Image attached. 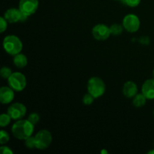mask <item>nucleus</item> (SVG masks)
Here are the masks:
<instances>
[{
	"label": "nucleus",
	"mask_w": 154,
	"mask_h": 154,
	"mask_svg": "<svg viewBox=\"0 0 154 154\" xmlns=\"http://www.w3.org/2000/svg\"><path fill=\"white\" fill-rule=\"evenodd\" d=\"M9 87L14 91L20 92L26 86V79L23 74L20 72H14L8 79Z\"/></svg>",
	"instance_id": "obj_4"
},
{
	"label": "nucleus",
	"mask_w": 154,
	"mask_h": 154,
	"mask_svg": "<svg viewBox=\"0 0 154 154\" xmlns=\"http://www.w3.org/2000/svg\"><path fill=\"white\" fill-rule=\"evenodd\" d=\"M93 35L98 41H105L111 35L110 27L105 24H97L93 28Z\"/></svg>",
	"instance_id": "obj_9"
},
{
	"label": "nucleus",
	"mask_w": 154,
	"mask_h": 154,
	"mask_svg": "<svg viewBox=\"0 0 154 154\" xmlns=\"http://www.w3.org/2000/svg\"><path fill=\"white\" fill-rule=\"evenodd\" d=\"M25 145L27 148L33 149L35 148V137H29L26 139H25Z\"/></svg>",
	"instance_id": "obj_18"
},
{
	"label": "nucleus",
	"mask_w": 154,
	"mask_h": 154,
	"mask_svg": "<svg viewBox=\"0 0 154 154\" xmlns=\"http://www.w3.org/2000/svg\"><path fill=\"white\" fill-rule=\"evenodd\" d=\"M0 151L2 154H13L12 150H11L8 147H6V146H2L0 147Z\"/></svg>",
	"instance_id": "obj_25"
},
{
	"label": "nucleus",
	"mask_w": 154,
	"mask_h": 154,
	"mask_svg": "<svg viewBox=\"0 0 154 154\" xmlns=\"http://www.w3.org/2000/svg\"><path fill=\"white\" fill-rule=\"evenodd\" d=\"M35 148L38 150L47 149L52 142V135L47 129L40 130L35 136Z\"/></svg>",
	"instance_id": "obj_5"
},
{
	"label": "nucleus",
	"mask_w": 154,
	"mask_h": 154,
	"mask_svg": "<svg viewBox=\"0 0 154 154\" xmlns=\"http://www.w3.org/2000/svg\"><path fill=\"white\" fill-rule=\"evenodd\" d=\"M14 64L17 68L22 69L24 68L27 65V58L24 54H18L14 56V58L13 60Z\"/></svg>",
	"instance_id": "obj_14"
},
{
	"label": "nucleus",
	"mask_w": 154,
	"mask_h": 154,
	"mask_svg": "<svg viewBox=\"0 0 154 154\" xmlns=\"http://www.w3.org/2000/svg\"><path fill=\"white\" fill-rule=\"evenodd\" d=\"M148 154H154V150H150V151L148 152Z\"/></svg>",
	"instance_id": "obj_26"
},
{
	"label": "nucleus",
	"mask_w": 154,
	"mask_h": 154,
	"mask_svg": "<svg viewBox=\"0 0 154 154\" xmlns=\"http://www.w3.org/2000/svg\"><path fill=\"white\" fill-rule=\"evenodd\" d=\"M125 5L129 6V7H137L141 2V0H122Z\"/></svg>",
	"instance_id": "obj_23"
},
{
	"label": "nucleus",
	"mask_w": 154,
	"mask_h": 154,
	"mask_svg": "<svg viewBox=\"0 0 154 154\" xmlns=\"http://www.w3.org/2000/svg\"><path fill=\"white\" fill-rule=\"evenodd\" d=\"M123 26L129 32H135L139 29L140 20L138 16L133 14L126 15L123 20Z\"/></svg>",
	"instance_id": "obj_6"
},
{
	"label": "nucleus",
	"mask_w": 154,
	"mask_h": 154,
	"mask_svg": "<svg viewBox=\"0 0 154 154\" xmlns=\"http://www.w3.org/2000/svg\"><path fill=\"white\" fill-rule=\"evenodd\" d=\"M14 90L10 87H2L0 89V102L2 104H9L14 98Z\"/></svg>",
	"instance_id": "obj_11"
},
{
	"label": "nucleus",
	"mask_w": 154,
	"mask_h": 154,
	"mask_svg": "<svg viewBox=\"0 0 154 154\" xmlns=\"http://www.w3.org/2000/svg\"><path fill=\"white\" fill-rule=\"evenodd\" d=\"M0 74H1V76L4 79H8L9 77L11 75L12 72L11 70V69H9L8 67H5L2 68L1 71H0Z\"/></svg>",
	"instance_id": "obj_21"
},
{
	"label": "nucleus",
	"mask_w": 154,
	"mask_h": 154,
	"mask_svg": "<svg viewBox=\"0 0 154 154\" xmlns=\"http://www.w3.org/2000/svg\"><path fill=\"white\" fill-rule=\"evenodd\" d=\"M141 93L147 99H154V79H148L143 84Z\"/></svg>",
	"instance_id": "obj_12"
},
{
	"label": "nucleus",
	"mask_w": 154,
	"mask_h": 154,
	"mask_svg": "<svg viewBox=\"0 0 154 154\" xmlns=\"http://www.w3.org/2000/svg\"><path fill=\"white\" fill-rule=\"evenodd\" d=\"M153 79H154V70H153Z\"/></svg>",
	"instance_id": "obj_27"
},
{
	"label": "nucleus",
	"mask_w": 154,
	"mask_h": 154,
	"mask_svg": "<svg viewBox=\"0 0 154 154\" xmlns=\"http://www.w3.org/2000/svg\"><path fill=\"white\" fill-rule=\"evenodd\" d=\"M123 93L126 97L132 98L138 93V87L133 81H127L123 85Z\"/></svg>",
	"instance_id": "obj_13"
},
{
	"label": "nucleus",
	"mask_w": 154,
	"mask_h": 154,
	"mask_svg": "<svg viewBox=\"0 0 154 154\" xmlns=\"http://www.w3.org/2000/svg\"><path fill=\"white\" fill-rule=\"evenodd\" d=\"M21 14L22 12L20 9L15 8H9L5 12L4 17L5 18L6 20L11 23H15L20 22Z\"/></svg>",
	"instance_id": "obj_10"
},
{
	"label": "nucleus",
	"mask_w": 154,
	"mask_h": 154,
	"mask_svg": "<svg viewBox=\"0 0 154 154\" xmlns=\"http://www.w3.org/2000/svg\"><path fill=\"white\" fill-rule=\"evenodd\" d=\"M11 117L8 114H2L0 116V126L1 127H5L11 123Z\"/></svg>",
	"instance_id": "obj_17"
},
{
	"label": "nucleus",
	"mask_w": 154,
	"mask_h": 154,
	"mask_svg": "<svg viewBox=\"0 0 154 154\" xmlns=\"http://www.w3.org/2000/svg\"><path fill=\"white\" fill-rule=\"evenodd\" d=\"M34 126L28 120H18L12 126V134L17 139L25 140L32 136L34 132Z\"/></svg>",
	"instance_id": "obj_1"
},
{
	"label": "nucleus",
	"mask_w": 154,
	"mask_h": 154,
	"mask_svg": "<svg viewBox=\"0 0 154 154\" xmlns=\"http://www.w3.org/2000/svg\"><path fill=\"white\" fill-rule=\"evenodd\" d=\"M7 22L8 21L6 20V19L4 17H0V32H4L7 29Z\"/></svg>",
	"instance_id": "obj_24"
},
{
	"label": "nucleus",
	"mask_w": 154,
	"mask_h": 154,
	"mask_svg": "<svg viewBox=\"0 0 154 154\" xmlns=\"http://www.w3.org/2000/svg\"><path fill=\"white\" fill-rule=\"evenodd\" d=\"M9 139H10V137H9L8 133L5 130H1V132H0V144L2 145L6 144V143L8 142Z\"/></svg>",
	"instance_id": "obj_19"
},
{
	"label": "nucleus",
	"mask_w": 154,
	"mask_h": 154,
	"mask_svg": "<svg viewBox=\"0 0 154 154\" xmlns=\"http://www.w3.org/2000/svg\"><path fill=\"white\" fill-rule=\"evenodd\" d=\"M26 113V106L23 104L19 102L12 104L8 108V114L10 115L12 120H21L25 116Z\"/></svg>",
	"instance_id": "obj_7"
},
{
	"label": "nucleus",
	"mask_w": 154,
	"mask_h": 154,
	"mask_svg": "<svg viewBox=\"0 0 154 154\" xmlns=\"http://www.w3.org/2000/svg\"><path fill=\"white\" fill-rule=\"evenodd\" d=\"M123 26L120 25V24H113L110 26V32H111V34L113 35H119L121 34L123 31Z\"/></svg>",
	"instance_id": "obj_16"
},
{
	"label": "nucleus",
	"mask_w": 154,
	"mask_h": 154,
	"mask_svg": "<svg viewBox=\"0 0 154 154\" xmlns=\"http://www.w3.org/2000/svg\"><path fill=\"white\" fill-rule=\"evenodd\" d=\"M105 84L101 78L98 77H93L87 83V90L95 99L103 96L105 92Z\"/></svg>",
	"instance_id": "obj_3"
},
{
	"label": "nucleus",
	"mask_w": 154,
	"mask_h": 154,
	"mask_svg": "<svg viewBox=\"0 0 154 154\" xmlns=\"http://www.w3.org/2000/svg\"><path fill=\"white\" fill-rule=\"evenodd\" d=\"M38 8V0H20L19 9L27 16L33 14Z\"/></svg>",
	"instance_id": "obj_8"
},
{
	"label": "nucleus",
	"mask_w": 154,
	"mask_h": 154,
	"mask_svg": "<svg viewBox=\"0 0 154 154\" xmlns=\"http://www.w3.org/2000/svg\"><path fill=\"white\" fill-rule=\"evenodd\" d=\"M115 1H122V0H115Z\"/></svg>",
	"instance_id": "obj_28"
},
{
	"label": "nucleus",
	"mask_w": 154,
	"mask_h": 154,
	"mask_svg": "<svg viewBox=\"0 0 154 154\" xmlns=\"http://www.w3.org/2000/svg\"><path fill=\"white\" fill-rule=\"evenodd\" d=\"M133 101H132V103L133 105L136 108H141V107L144 106L146 104V99L147 98L144 96L142 93H137L135 96H134Z\"/></svg>",
	"instance_id": "obj_15"
},
{
	"label": "nucleus",
	"mask_w": 154,
	"mask_h": 154,
	"mask_svg": "<svg viewBox=\"0 0 154 154\" xmlns=\"http://www.w3.org/2000/svg\"><path fill=\"white\" fill-rule=\"evenodd\" d=\"M153 115H154V111H153Z\"/></svg>",
	"instance_id": "obj_29"
},
{
	"label": "nucleus",
	"mask_w": 154,
	"mask_h": 154,
	"mask_svg": "<svg viewBox=\"0 0 154 154\" xmlns=\"http://www.w3.org/2000/svg\"><path fill=\"white\" fill-rule=\"evenodd\" d=\"M27 120L35 126V125L37 124V123H38L39 120H40V117H39L38 114H37V113H32V114H30L29 115Z\"/></svg>",
	"instance_id": "obj_20"
},
{
	"label": "nucleus",
	"mask_w": 154,
	"mask_h": 154,
	"mask_svg": "<svg viewBox=\"0 0 154 154\" xmlns=\"http://www.w3.org/2000/svg\"><path fill=\"white\" fill-rule=\"evenodd\" d=\"M94 99L95 98L90 93H88L84 95V97H83V103L86 105H90L93 103Z\"/></svg>",
	"instance_id": "obj_22"
},
{
	"label": "nucleus",
	"mask_w": 154,
	"mask_h": 154,
	"mask_svg": "<svg viewBox=\"0 0 154 154\" xmlns=\"http://www.w3.org/2000/svg\"><path fill=\"white\" fill-rule=\"evenodd\" d=\"M3 48L7 54L15 56L21 52L23 44L17 36L10 35L5 37L3 40Z\"/></svg>",
	"instance_id": "obj_2"
}]
</instances>
